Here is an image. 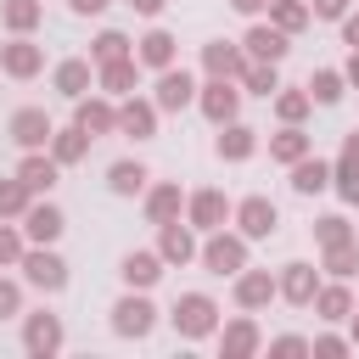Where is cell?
I'll return each mask as SVG.
<instances>
[{
    "label": "cell",
    "instance_id": "cell-1",
    "mask_svg": "<svg viewBox=\"0 0 359 359\" xmlns=\"http://www.w3.org/2000/svg\"><path fill=\"white\" fill-rule=\"evenodd\" d=\"M196 258H202L208 275H236V269H247V236L219 224V230H208V241L196 247Z\"/></svg>",
    "mask_w": 359,
    "mask_h": 359
},
{
    "label": "cell",
    "instance_id": "cell-2",
    "mask_svg": "<svg viewBox=\"0 0 359 359\" xmlns=\"http://www.w3.org/2000/svg\"><path fill=\"white\" fill-rule=\"evenodd\" d=\"M174 331L185 337V342H202V337H213L219 331V303L208 297V292H180V303H174Z\"/></svg>",
    "mask_w": 359,
    "mask_h": 359
},
{
    "label": "cell",
    "instance_id": "cell-3",
    "mask_svg": "<svg viewBox=\"0 0 359 359\" xmlns=\"http://www.w3.org/2000/svg\"><path fill=\"white\" fill-rule=\"evenodd\" d=\"M17 269H22V280H28L34 292H45V297H56V292L67 286V264H62L50 247H28Z\"/></svg>",
    "mask_w": 359,
    "mask_h": 359
},
{
    "label": "cell",
    "instance_id": "cell-4",
    "mask_svg": "<svg viewBox=\"0 0 359 359\" xmlns=\"http://www.w3.org/2000/svg\"><path fill=\"white\" fill-rule=\"evenodd\" d=\"M196 107H202L208 123H230L241 112V84L236 79H208V84H196Z\"/></svg>",
    "mask_w": 359,
    "mask_h": 359
},
{
    "label": "cell",
    "instance_id": "cell-5",
    "mask_svg": "<svg viewBox=\"0 0 359 359\" xmlns=\"http://www.w3.org/2000/svg\"><path fill=\"white\" fill-rule=\"evenodd\" d=\"M230 219H236V230H241L247 241H269L275 224H280V213H275L269 196H241V202L230 208Z\"/></svg>",
    "mask_w": 359,
    "mask_h": 359
},
{
    "label": "cell",
    "instance_id": "cell-6",
    "mask_svg": "<svg viewBox=\"0 0 359 359\" xmlns=\"http://www.w3.org/2000/svg\"><path fill=\"white\" fill-rule=\"evenodd\" d=\"M62 230H67V213H62L50 196H45V202L34 196V202L22 208V236H28V247H50Z\"/></svg>",
    "mask_w": 359,
    "mask_h": 359
},
{
    "label": "cell",
    "instance_id": "cell-7",
    "mask_svg": "<svg viewBox=\"0 0 359 359\" xmlns=\"http://www.w3.org/2000/svg\"><path fill=\"white\" fill-rule=\"evenodd\" d=\"M151 325H157V309H151V297L146 292H129V297H118L112 303V331L118 337H151Z\"/></svg>",
    "mask_w": 359,
    "mask_h": 359
},
{
    "label": "cell",
    "instance_id": "cell-8",
    "mask_svg": "<svg viewBox=\"0 0 359 359\" xmlns=\"http://www.w3.org/2000/svg\"><path fill=\"white\" fill-rule=\"evenodd\" d=\"M191 101H196V79L185 67H163L157 73V90H151V107L157 112H185Z\"/></svg>",
    "mask_w": 359,
    "mask_h": 359
},
{
    "label": "cell",
    "instance_id": "cell-9",
    "mask_svg": "<svg viewBox=\"0 0 359 359\" xmlns=\"http://www.w3.org/2000/svg\"><path fill=\"white\" fill-rule=\"evenodd\" d=\"M73 123L95 140V135H118V101L112 95H79L73 101Z\"/></svg>",
    "mask_w": 359,
    "mask_h": 359
},
{
    "label": "cell",
    "instance_id": "cell-10",
    "mask_svg": "<svg viewBox=\"0 0 359 359\" xmlns=\"http://www.w3.org/2000/svg\"><path fill=\"white\" fill-rule=\"evenodd\" d=\"M230 208H236V202H230L224 191H213V185H208V191H191V196H185V224H191V230H219V224L230 219Z\"/></svg>",
    "mask_w": 359,
    "mask_h": 359
},
{
    "label": "cell",
    "instance_id": "cell-11",
    "mask_svg": "<svg viewBox=\"0 0 359 359\" xmlns=\"http://www.w3.org/2000/svg\"><path fill=\"white\" fill-rule=\"evenodd\" d=\"M50 129H56V123H50L45 107H17V112H11V140H17L22 151H45V146H50Z\"/></svg>",
    "mask_w": 359,
    "mask_h": 359
},
{
    "label": "cell",
    "instance_id": "cell-12",
    "mask_svg": "<svg viewBox=\"0 0 359 359\" xmlns=\"http://www.w3.org/2000/svg\"><path fill=\"white\" fill-rule=\"evenodd\" d=\"M247 50L241 45H230V39H213V45H202V67H208V79H236L241 84V73H247Z\"/></svg>",
    "mask_w": 359,
    "mask_h": 359
},
{
    "label": "cell",
    "instance_id": "cell-13",
    "mask_svg": "<svg viewBox=\"0 0 359 359\" xmlns=\"http://www.w3.org/2000/svg\"><path fill=\"white\" fill-rule=\"evenodd\" d=\"M135 84H140V62H135V56H118V62H101V67H95V90L112 95V101L135 95Z\"/></svg>",
    "mask_w": 359,
    "mask_h": 359
},
{
    "label": "cell",
    "instance_id": "cell-14",
    "mask_svg": "<svg viewBox=\"0 0 359 359\" xmlns=\"http://www.w3.org/2000/svg\"><path fill=\"white\" fill-rule=\"evenodd\" d=\"M22 348H28L34 359H50V353L62 348V320H56V314H45V309H39V314H28V320H22Z\"/></svg>",
    "mask_w": 359,
    "mask_h": 359
},
{
    "label": "cell",
    "instance_id": "cell-15",
    "mask_svg": "<svg viewBox=\"0 0 359 359\" xmlns=\"http://www.w3.org/2000/svg\"><path fill=\"white\" fill-rule=\"evenodd\" d=\"M331 191H337L342 202H353V208H359V129L342 140V157L331 163Z\"/></svg>",
    "mask_w": 359,
    "mask_h": 359
},
{
    "label": "cell",
    "instance_id": "cell-16",
    "mask_svg": "<svg viewBox=\"0 0 359 359\" xmlns=\"http://www.w3.org/2000/svg\"><path fill=\"white\" fill-rule=\"evenodd\" d=\"M45 67V50L28 39V34H17L11 45H0V73H11V79H34Z\"/></svg>",
    "mask_w": 359,
    "mask_h": 359
},
{
    "label": "cell",
    "instance_id": "cell-17",
    "mask_svg": "<svg viewBox=\"0 0 359 359\" xmlns=\"http://www.w3.org/2000/svg\"><path fill=\"white\" fill-rule=\"evenodd\" d=\"M118 135H129V140H151V135H157V107L140 101V95H123V101H118Z\"/></svg>",
    "mask_w": 359,
    "mask_h": 359
},
{
    "label": "cell",
    "instance_id": "cell-18",
    "mask_svg": "<svg viewBox=\"0 0 359 359\" xmlns=\"http://www.w3.org/2000/svg\"><path fill=\"white\" fill-rule=\"evenodd\" d=\"M320 292V275H314V264H286L280 275H275V297H286V303H297V309H309V297Z\"/></svg>",
    "mask_w": 359,
    "mask_h": 359
},
{
    "label": "cell",
    "instance_id": "cell-19",
    "mask_svg": "<svg viewBox=\"0 0 359 359\" xmlns=\"http://www.w3.org/2000/svg\"><path fill=\"white\" fill-rule=\"evenodd\" d=\"M241 45H247V56H252V62H280V56L292 50V34H280L275 22H252Z\"/></svg>",
    "mask_w": 359,
    "mask_h": 359
},
{
    "label": "cell",
    "instance_id": "cell-20",
    "mask_svg": "<svg viewBox=\"0 0 359 359\" xmlns=\"http://www.w3.org/2000/svg\"><path fill=\"white\" fill-rule=\"evenodd\" d=\"M213 151H219L224 163H247V157L258 151V129H247L241 118H230V123H219V140H213Z\"/></svg>",
    "mask_w": 359,
    "mask_h": 359
},
{
    "label": "cell",
    "instance_id": "cell-21",
    "mask_svg": "<svg viewBox=\"0 0 359 359\" xmlns=\"http://www.w3.org/2000/svg\"><path fill=\"white\" fill-rule=\"evenodd\" d=\"M56 174H62V163H56L50 151H22V163H17V180H22L34 196H50Z\"/></svg>",
    "mask_w": 359,
    "mask_h": 359
},
{
    "label": "cell",
    "instance_id": "cell-22",
    "mask_svg": "<svg viewBox=\"0 0 359 359\" xmlns=\"http://www.w3.org/2000/svg\"><path fill=\"white\" fill-rule=\"evenodd\" d=\"M157 258H163V264H191V258H196V236H191V224H180V219L157 224Z\"/></svg>",
    "mask_w": 359,
    "mask_h": 359
},
{
    "label": "cell",
    "instance_id": "cell-23",
    "mask_svg": "<svg viewBox=\"0 0 359 359\" xmlns=\"http://www.w3.org/2000/svg\"><path fill=\"white\" fill-rule=\"evenodd\" d=\"M236 303L252 314V309H269L275 303V275L269 269H236Z\"/></svg>",
    "mask_w": 359,
    "mask_h": 359
},
{
    "label": "cell",
    "instance_id": "cell-24",
    "mask_svg": "<svg viewBox=\"0 0 359 359\" xmlns=\"http://www.w3.org/2000/svg\"><path fill=\"white\" fill-rule=\"evenodd\" d=\"M174 56H180V39L168 28H151L146 39H135V62L140 67H157L163 73V67H174Z\"/></svg>",
    "mask_w": 359,
    "mask_h": 359
},
{
    "label": "cell",
    "instance_id": "cell-25",
    "mask_svg": "<svg viewBox=\"0 0 359 359\" xmlns=\"http://www.w3.org/2000/svg\"><path fill=\"white\" fill-rule=\"evenodd\" d=\"M325 185H331V163L314 157V151H303V157L292 163V191H297V196H320Z\"/></svg>",
    "mask_w": 359,
    "mask_h": 359
},
{
    "label": "cell",
    "instance_id": "cell-26",
    "mask_svg": "<svg viewBox=\"0 0 359 359\" xmlns=\"http://www.w3.org/2000/svg\"><path fill=\"white\" fill-rule=\"evenodd\" d=\"M309 309H314L320 320H348V314H353V286H348V280H331V286L320 280V292L309 297Z\"/></svg>",
    "mask_w": 359,
    "mask_h": 359
},
{
    "label": "cell",
    "instance_id": "cell-27",
    "mask_svg": "<svg viewBox=\"0 0 359 359\" xmlns=\"http://www.w3.org/2000/svg\"><path fill=\"white\" fill-rule=\"evenodd\" d=\"M258 342H264V337H258V320H247V314L219 331V353H224V359H247V353H258Z\"/></svg>",
    "mask_w": 359,
    "mask_h": 359
},
{
    "label": "cell",
    "instance_id": "cell-28",
    "mask_svg": "<svg viewBox=\"0 0 359 359\" xmlns=\"http://www.w3.org/2000/svg\"><path fill=\"white\" fill-rule=\"evenodd\" d=\"M56 90H62L67 101L90 95V90H95V62H84V56H67V62L56 67Z\"/></svg>",
    "mask_w": 359,
    "mask_h": 359
},
{
    "label": "cell",
    "instance_id": "cell-29",
    "mask_svg": "<svg viewBox=\"0 0 359 359\" xmlns=\"http://www.w3.org/2000/svg\"><path fill=\"white\" fill-rule=\"evenodd\" d=\"M180 213H185V191H180L174 180H163V185L146 191V219H151V224H168V219H180Z\"/></svg>",
    "mask_w": 359,
    "mask_h": 359
},
{
    "label": "cell",
    "instance_id": "cell-30",
    "mask_svg": "<svg viewBox=\"0 0 359 359\" xmlns=\"http://www.w3.org/2000/svg\"><path fill=\"white\" fill-rule=\"evenodd\" d=\"M118 275H123V286H129V292H146V286H157V275H163V258H157V252H123Z\"/></svg>",
    "mask_w": 359,
    "mask_h": 359
},
{
    "label": "cell",
    "instance_id": "cell-31",
    "mask_svg": "<svg viewBox=\"0 0 359 359\" xmlns=\"http://www.w3.org/2000/svg\"><path fill=\"white\" fill-rule=\"evenodd\" d=\"M146 180H151V174H146V163H140V157H123V163H112V168H107V191H112V196H140V191H146Z\"/></svg>",
    "mask_w": 359,
    "mask_h": 359
},
{
    "label": "cell",
    "instance_id": "cell-32",
    "mask_svg": "<svg viewBox=\"0 0 359 359\" xmlns=\"http://www.w3.org/2000/svg\"><path fill=\"white\" fill-rule=\"evenodd\" d=\"M303 90H309V101H314V107H337V101H342V90H348V79H342L337 67H314Z\"/></svg>",
    "mask_w": 359,
    "mask_h": 359
},
{
    "label": "cell",
    "instance_id": "cell-33",
    "mask_svg": "<svg viewBox=\"0 0 359 359\" xmlns=\"http://www.w3.org/2000/svg\"><path fill=\"white\" fill-rule=\"evenodd\" d=\"M84 151H90V135L73 123V129H50V157L62 163V168H73V163H84Z\"/></svg>",
    "mask_w": 359,
    "mask_h": 359
},
{
    "label": "cell",
    "instance_id": "cell-34",
    "mask_svg": "<svg viewBox=\"0 0 359 359\" xmlns=\"http://www.w3.org/2000/svg\"><path fill=\"white\" fill-rule=\"evenodd\" d=\"M303 151H314V140L303 135V123H286L280 135H269V157H275V163H286V168H292Z\"/></svg>",
    "mask_w": 359,
    "mask_h": 359
},
{
    "label": "cell",
    "instance_id": "cell-35",
    "mask_svg": "<svg viewBox=\"0 0 359 359\" xmlns=\"http://www.w3.org/2000/svg\"><path fill=\"white\" fill-rule=\"evenodd\" d=\"M264 11H269V22H275L280 34H303V28L314 22V17H309V0H269Z\"/></svg>",
    "mask_w": 359,
    "mask_h": 359
},
{
    "label": "cell",
    "instance_id": "cell-36",
    "mask_svg": "<svg viewBox=\"0 0 359 359\" xmlns=\"http://www.w3.org/2000/svg\"><path fill=\"white\" fill-rule=\"evenodd\" d=\"M39 17H45V6H39V0H0V22H6L11 34H34V28H39Z\"/></svg>",
    "mask_w": 359,
    "mask_h": 359
},
{
    "label": "cell",
    "instance_id": "cell-37",
    "mask_svg": "<svg viewBox=\"0 0 359 359\" xmlns=\"http://www.w3.org/2000/svg\"><path fill=\"white\" fill-rule=\"evenodd\" d=\"M118 56H135V39L118 34V28H101V34L90 39V62L101 67V62H118Z\"/></svg>",
    "mask_w": 359,
    "mask_h": 359
},
{
    "label": "cell",
    "instance_id": "cell-38",
    "mask_svg": "<svg viewBox=\"0 0 359 359\" xmlns=\"http://www.w3.org/2000/svg\"><path fill=\"white\" fill-rule=\"evenodd\" d=\"M320 258H325V269H331L337 280H353V275H359V241H337V247H320Z\"/></svg>",
    "mask_w": 359,
    "mask_h": 359
},
{
    "label": "cell",
    "instance_id": "cell-39",
    "mask_svg": "<svg viewBox=\"0 0 359 359\" xmlns=\"http://www.w3.org/2000/svg\"><path fill=\"white\" fill-rule=\"evenodd\" d=\"M269 101H275V118H280V123H303V118L314 112V101H309V90H275Z\"/></svg>",
    "mask_w": 359,
    "mask_h": 359
},
{
    "label": "cell",
    "instance_id": "cell-40",
    "mask_svg": "<svg viewBox=\"0 0 359 359\" xmlns=\"http://www.w3.org/2000/svg\"><path fill=\"white\" fill-rule=\"evenodd\" d=\"M241 90H252V95H275L280 90V73H275V62H247V73H241Z\"/></svg>",
    "mask_w": 359,
    "mask_h": 359
},
{
    "label": "cell",
    "instance_id": "cell-41",
    "mask_svg": "<svg viewBox=\"0 0 359 359\" xmlns=\"http://www.w3.org/2000/svg\"><path fill=\"white\" fill-rule=\"evenodd\" d=\"M34 202V191L11 174V180H0V219H22V208Z\"/></svg>",
    "mask_w": 359,
    "mask_h": 359
},
{
    "label": "cell",
    "instance_id": "cell-42",
    "mask_svg": "<svg viewBox=\"0 0 359 359\" xmlns=\"http://www.w3.org/2000/svg\"><path fill=\"white\" fill-rule=\"evenodd\" d=\"M22 252H28V236H22L11 219H0V269H17Z\"/></svg>",
    "mask_w": 359,
    "mask_h": 359
},
{
    "label": "cell",
    "instance_id": "cell-43",
    "mask_svg": "<svg viewBox=\"0 0 359 359\" xmlns=\"http://www.w3.org/2000/svg\"><path fill=\"white\" fill-rule=\"evenodd\" d=\"M337 241H353V224H348L342 213H325V219H314V247H337Z\"/></svg>",
    "mask_w": 359,
    "mask_h": 359
},
{
    "label": "cell",
    "instance_id": "cell-44",
    "mask_svg": "<svg viewBox=\"0 0 359 359\" xmlns=\"http://www.w3.org/2000/svg\"><path fill=\"white\" fill-rule=\"evenodd\" d=\"M348 348H353V342H348V337H337V331L309 337V353H314V359H337V353H348Z\"/></svg>",
    "mask_w": 359,
    "mask_h": 359
},
{
    "label": "cell",
    "instance_id": "cell-45",
    "mask_svg": "<svg viewBox=\"0 0 359 359\" xmlns=\"http://www.w3.org/2000/svg\"><path fill=\"white\" fill-rule=\"evenodd\" d=\"M11 314H22V286L0 275V320H11Z\"/></svg>",
    "mask_w": 359,
    "mask_h": 359
},
{
    "label": "cell",
    "instance_id": "cell-46",
    "mask_svg": "<svg viewBox=\"0 0 359 359\" xmlns=\"http://www.w3.org/2000/svg\"><path fill=\"white\" fill-rule=\"evenodd\" d=\"M309 17H320V22H342V17H348V0H309Z\"/></svg>",
    "mask_w": 359,
    "mask_h": 359
},
{
    "label": "cell",
    "instance_id": "cell-47",
    "mask_svg": "<svg viewBox=\"0 0 359 359\" xmlns=\"http://www.w3.org/2000/svg\"><path fill=\"white\" fill-rule=\"evenodd\" d=\"M269 353H275V359H297V353H309V337H275Z\"/></svg>",
    "mask_w": 359,
    "mask_h": 359
},
{
    "label": "cell",
    "instance_id": "cell-48",
    "mask_svg": "<svg viewBox=\"0 0 359 359\" xmlns=\"http://www.w3.org/2000/svg\"><path fill=\"white\" fill-rule=\"evenodd\" d=\"M342 39H348V50H359V11L342 17Z\"/></svg>",
    "mask_w": 359,
    "mask_h": 359
},
{
    "label": "cell",
    "instance_id": "cell-49",
    "mask_svg": "<svg viewBox=\"0 0 359 359\" xmlns=\"http://www.w3.org/2000/svg\"><path fill=\"white\" fill-rule=\"evenodd\" d=\"M67 6H73V11H79V17H101V11H107V6H112V0H67Z\"/></svg>",
    "mask_w": 359,
    "mask_h": 359
},
{
    "label": "cell",
    "instance_id": "cell-50",
    "mask_svg": "<svg viewBox=\"0 0 359 359\" xmlns=\"http://www.w3.org/2000/svg\"><path fill=\"white\" fill-rule=\"evenodd\" d=\"M129 6H135V11H140V17H157V11H163V6H168V0H129Z\"/></svg>",
    "mask_w": 359,
    "mask_h": 359
},
{
    "label": "cell",
    "instance_id": "cell-51",
    "mask_svg": "<svg viewBox=\"0 0 359 359\" xmlns=\"http://www.w3.org/2000/svg\"><path fill=\"white\" fill-rule=\"evenodd\" d=\"M230 6H236V11H241V17H258V11H264V6H269V0H230Z\"/></svg>",
    "mask_w": 359,
    "mask_h": 359
},
{
    "label": "cell",
    "instance_id": "cell-52",
    "mask_svg": "<svg viewBox=\"0 0 359 359\" xmlns=\"http://www.w3.org/2000/svg\"><path fill=\"white\" fill-rule=\"evenodd\" d=\"M342 79H348V84H353V90H359V50H353V56H348V67H342Z\"/></svg>",
    "mask_w": 359,
    "mask_h": 359
},
{
    "label": "cell",
    "instance_id": "cell-53",
    "mask_svg": "<svg viewBox=\"0 0 359 359\" xmlns=\"http://www.w3.org/2000/svg\"><path fill=\"white\" fill-rule=\"evenodd\" d=\"M348 325H353V337H348V342L359 348V303H353V314H348Z\"/></svg>",
    "mask_w": 359,
    "mask_h": 359
}]
</instances>
